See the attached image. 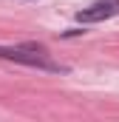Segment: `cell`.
<instances>
[{"instance_id":"cell-2","label":"cell","mask_w":119,"mask_h":122,"mask_svg":"<svg viewBox=\"0 0 119 122\" xmlns=\"http://www.w3.org/2000/svg\"><path fill=\"white\" fill-rule=\"evenodd\" d=\"M116 14H119V0H96L88 9L77 11V20L79 23H102V20H111Z\"/></svg>"},{"instance_id":"cell-1","label":"cell","mask_w":119,"mask_h":122,"mask_svg":"<svg viewBox=\"0 0 119 122\" xmlns=\"http://www.w3.org/2000/svg\"><path fill=\"white\" fill-rule=\"evenodd\" d=\"M0 60H9V62H23V65H31V68H43V71H68L65 65H60V62L48 60V51H45V46H40V43H23V46H14V48H9V46H0Z\"/></svg>"}]
</instances>
